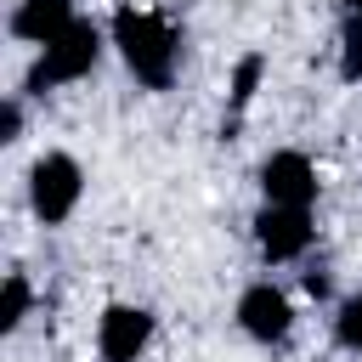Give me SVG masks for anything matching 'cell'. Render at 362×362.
<instances>
[{"instance_id": "cell-1", "label": "cell", "mask_w": 362, "mask_h": 362, "mask_svg": "<svg viewBox=\"0 0 362 362\" xmlns=\"http://www.w3.org/2000/svg\"><path fill=\"white\" fill-rule=\"evenodd\" d=\"M113 45H119L124 68H130L147 90H164V85L175 79V57H181V45H175V28H170L158 11H136V6H124V11L113 17Z\"/></svg>"}, {"instance_id": "cell-2", "label": "cell", "mask_w": 362, "mask_h": 362, "mask_svg": "<svg viewBox=\"0 0 362 362\" xmlns=\"http://www.w3.org/2000/svg\"><path fill=\"white\" fill-rule=\"evenodd\" d=\"M96 57H102L96 23L74 17L51 45H40V57H34V68H28V90L45 96V90H57V85H74V79H85V74L96 68Z\"/></svg>"}, {"instance_id": "cell-3", "label": "cell", "mask_w": 362, "mask_h": 362, "mask_svg": "<svg viewBox=\"0 0 362 362\" xmlns=\"http://www.w3.org/2000/svg\"><path fill=\"white\" fill-rule=\"evenodd\" d=\"M79 192H85V170L79 158L68 153H45L34 170H28V204L45 226H62L74 209H79Z\"/></svg>"}, {"instance_id": "cell-4", "label": "cell", "mask_w": 362, "mask_h": 362, "mask_svg": "<svg viewBox=\"0 0 362 362\" xmlns=\"http://www.w3.org/2000/svg\"><path fill=\"white\" fill-rule=\"evenodd\" d=\"M311 232H317L311 209H300V204H266L255 215V243L266 260H300L311 249Z\"/></svg>"}, {"instance_id": "cell-5", "label": "cell", "mask_w": 362, "mask_h": 362, "mask_svg": "<svg viewBox=\"0 0 362 362\" xmlns=\"http://www.w3.org/2000/svg\"><path fill=\"white\" fill-rule=\"evenodd\" d=\"M238 328H243L249 339H260V345L288 339V328H294L288 294H283L277 283H249V288L238 294Z\"/></svg>"}, {"instance_id": "cell-6", "label": "cell", "mask_w": 362, "mask_h": 362, "mask_svg": "<svg viewBox=\"0 0 362 362\" xmlns=\"http://www.w3.org/2000/svg\"><path fill=\"white\" fill-rule=\"evenodd\" d=\"M153 339V311L141 305H107L96 322V356L102 362H136Z\"/></svg>"}, {"instance_id": "cell-7", "label": "cell", "mask_w": 362, "mask_h": 362, "mask_svg": "<svg viewBox=\"0 0 362 362\" xmlns=\"http://www.w3.org/2000/svg\"><path fill=\"white\" fill-rule=\"evenodd\" d=\"M260 192H266V204H300V209H311V198H317V164L305 153L283 147V153H272L260 164Z\"/></svg>"}, {"instance_id": "cell-8", "label": "cell", "mask_w": 362, "mask_h": 362, "mask_svg": "<svg viewBox=\"0 0 362 362\" xmlns=\"http://www.w3.org/2000/svg\"><path fill=\"white\" fill-rule=\"evenodd\" d=\"M68 23H74V0H17L11 11V34L28 45H51Z\"/></svg>"}, {"instance_id": "cell-9", "label": "cell", "mask_w": 362, "mask_h": 362, "mask_svg": "<svg viewBox=\"0 0 362 362\" xmlns=\"http://www.w3.org/2000/svg\"><path fill=\"white\" fill-rule=\"evenodd\" d=\"M28 305H34V288H28L23 272H11V277L0 283V334H11V328L28 317Z\"/></svg>"}, {"instance_id": "cell-10", "label": "cell", "mask_w": 362, "mask_h": 362, "mask_svg": "<svg viewBox=\"0 0 362 362\" xmlns=\"http://www.w3.org/2000/svg\"><path fill=\"white\" fill-rule=\"evenodd\" d=\"M334 339H339L345 351H362V294L339 300V311H334Z\"/></svg>"}, {"instance_id": "cell-11", "label": "cell", "mask_w": 362, "mask_h": 362, "mask_svg": "<svg viewBox=\"0 0 362 362\" xmlns=\"http://www.w3.org/2000/svg\"><path fill=\"white\" fill-rule=\"evenodd\" d=\"M339 79H362V17H351L339 34Z\"/></svg>"}, {"instance_id": "cell-12", "label": "cell", "mask_w": 362, "mask_h": 362, "mask_svg": "<svg viewBox=\"0 0 362 362\" xmlns=\"http://www.w3.org/2000/svg\"><path fill=\"white\" fill-rule=\"evenodd\" d=\"M260 68H266L260 57H243V62H238V74H232V102H238V107L255 96V85H260Z\"/></svg>"}, {"instance_id": "cell-13", "label": "cell", "mask_w": 362, "mask_h": 362, "mask_svg": "<svg viewBox=\"0 0 362 362\" xmlns=\"http://www.w3.org/2000/svg\"><path fill=\"white\" fill-rule=\"evenodd\" d=\"M17 130H23V107L0 102V141H17Z\"/></svg>"}, {"instance_id": "cell-14", "label": "cell", "mask_w": 362, "mask_h": 362, "mask_svg": "<svg viewBox=\"0 0 362 362\" xmlns=\"http://www.w3.org/2000/svg\"><path fill=\"white\" fill-rule=\"evenodd\" d=\"M345 11H351V17H362V0H345Z\"/></svg>"}]
</instances>
